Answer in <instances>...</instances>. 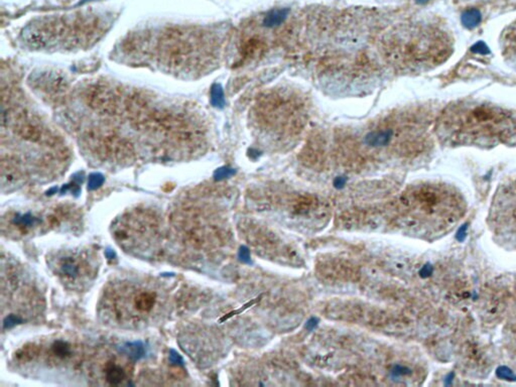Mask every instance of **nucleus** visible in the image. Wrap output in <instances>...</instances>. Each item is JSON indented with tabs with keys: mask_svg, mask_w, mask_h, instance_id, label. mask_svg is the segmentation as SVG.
<instances>
[{
	"mask_svg": "<svg viewBox=\"0 0 516 387\" xmlns=\"http://www.w3.org/2000/svg\"><path fill=\"white\" fill-rule=\"evenodd\" d=\"M238 257H239V260L241 262H243L245 264H252V259H251V256H250V251L246 247V246H242V247H240L239 252H238Z\"/></svg>",
	"mask_w": 516,
	"mask_h": 387,
	"instance_id": "obj_17",
	"label": "nucleus"
},
{
	"mask_svg": "<svg viewBox=\"0 0 516 387\" xmlns=\"http://www.w3.org/2000/svg\"><path fill=\"white\" fill-rule=\"evenodd\" d=\"M346 184H347V178L343 177V175H340V177H337L334 180V187L336 189H339V190L343 189Z\"/></svg>",
	"mask_w": 516,
	"mask_h": 387,
	"instance_id": "obj_19",
	"label": "nucleus"
},
{
	"mask_svg": "<svg viewBox=\"0 0 516 387\" xmlns=\"http://www.w3.org/2000/svg\"><path fill=\"white\" fill-rule=\"evenodd\" d=\"M474 51L477 52V53H481V54H485L487 53V48L485 47V45L483 43H478L474 48Z\"/></svg>",
	"mask_w": 516,
	"mask_h": 387,
	"instance_id": "obj_21",
	"label": "nucleus"
},
{
	"mask_svg": "<svg viewBox=\"0 0 516 387\" xmlns=\"http://www.w3.org/2000/svg\"><path fill=\"white\" fill-rule=\"evenodd\" d=\"M502 43L505 56L513 65L516 66V26L512 27L505 33Z\"/></svg>",
	"mask_w": 516,
	"mask_h": 387,
	"instance_id": "obj_14",
	"label": "nucleus"
},
{
	"mask_svg": "<svg viewBox=\"0 0 516 387\" xmlns=\"http://www.w3.org/2000/svg\"><path fill=\"white\" fill-rule=\"evenodd\" d=\"M97 369L101 371L102 379L111 385H119L129 376V366L126 363H121V361L113 357V355L107 358L105 362H102Z\"/></svg>",
	"mask_w": 516,
	"mask_h": 387,
	"instance_id": "obj_12",
	"label": "nucleus"
},
{
	"mask_svg": "<svg viewBox=\"0 0 516 387\" xmlns=\"http://www.w3.org/2000/svg\"><path fill=\"white\" fill-rule=\"evenodd\" d=\"M112 236L124 251L140 255L155 248L159 243L160 220L150 210L128 211L112 224Z\"/></svg>",
	"mask_w": 516,
	"mask_h": 387,
	"instance_id": "obj_4",
	"label": "nucleus"
},
{
	"mask_svg": "<svg viewBox=\"0 0 516 387\" xmlns=\"http://www.w3.org/2000/svg\"><path fill=\"white\" fill-rule=\"evenodd\" d=\"M169 305V292L159 281L129 276L115 279L104 289L99 314L112 327L138 330L159 322Z\"/></svg>",
	"mask_w": 516,
	"mask_h": 387,
	"instance_id": "obj_2",
	"label": "nucleus"
},
{
	"mask_svg": "<svg viewBox=\"0 0 516 387\" xmlns=\"http://www.w3.org/2000/svg\"><path fill=\"white\" fill-rule=\"evenodd\" d=\"M249 155H250V157H251L252 159H257V157L260 155V153H259V152H257L256 150H250V152H249Z\"/></svg>",
	"mask_w": 516,
	"mask_h": 387,
	"instance_id": "obj_22",
	"label": "nucleus"
},
{
	"mask_svg": "<svg viewBox=\"0 0 516 387\" xmlns=\"http://www.w3.org/2000/svg\"><path fill=\"white\" fill-rule=\"evenodd\" d=\"M288 13H289V8L273 9L265 15V17L263 19V25L266 27L277 26L286 19Z\"/></svg>",
	"mask_w": 516,
	"mask_h": 387,
	"instance_id": "obj_15",
	"label": "nucleus"
},
{
	"mask_svg": "<svg viewBox=\"0 0 516 387\" xmlns=\"http://www.w3.org/2000/svg\"><path fill=\"white\" fill-rule=\"evenodd\" d=\"M85 98L88 105L102 113L113 114L118 106L117 94L113 88L106 85L91 86L87 90Z\"/></svg>",
	"mask_w": 516,
	"mask_h": 387,
	"instance_id": "obj_10",
	"label": "nucleus"
},
{
	"mask_svg": "<svg viewBox=\"0 0 516 387\" xmlns=\"http://www.w3.org/2000/svg\"><path fill=\"white\" fill-rule=\"evenodd\" d=\"M318 324H319V320H318L317 318H311V319L307 322V324H306V329H307L308 331H313L314 329L317 328Z\"/></svg>",
	"mask_w": 516,
	"mask_h": 387,
	"instance_id": "obj_20",
	"label": "nucleus"
},
{
	"mask_svg": "<svg viewBox=\"0 0 516 387\" xmlns=\"http://www.w3.org/2000/svg\"><path fill=\"white\" fill-rule=\"evenodd\" d=\"M102 18L89 11L40 18L24 30L27 44L35 48H49L57 42L88 45L103 33Z\"/></svg>",
	"mask_w": 516,
	"mask_h": 387,
	"instance_id": "obj_3",
	"label": "nucleus"
},
{
	"mask_svg": "<svg viewBox=\"0 0 516 387\" xmlns=\"http://www.w3.org/2000/svg\"><path fill=\"white\" fill-rule=\"evenodd\" d=\"M437 132L450 146H516V112L490 103L460 101L441 113Z\"/></svg>",
	"mask_w": 516,
	"mask_h": 387,
	"instance_id": "obj_1",
	"label": "nucleus"
},
{
	"mask_svg": "<svg viewBox=\"0 0 516 387\" xmlns=\"http://www.w3.org/2000/svg\"><path fill=\"white\" fill-rule=\"evenodd\" d=\"M11 122L14 132L23 139L30 142H40L43 138L44 130L42 125L32 118L27 112L13 110L11 113Z\"/></svg>",
	"mask_w": 516,
	"mask_h": 387,
	"instance_id": "obj_11",
	"label": "nucleus"
},
{
	"mask_svg": "<svg viewBox=\"0 0 516 387\" xmlns=\"http://www.w3.org/2000/svg\"><path fill=\"white\" fill-rule=\"evenodd\" d=\"M98 255L89 249H64L52 252L48 265L60 283L70 291H85L97 276Z\"/></svg>",
	"mask_w": 516,
	"mask_h": 387,
	"instance_id": "obj_5",
	"label": "nucleus"
},
{
	"mask_svg": "<svg viewBox=\"0 0 516 387\" xmlns=\"http://www.w3.org/2000/svg\"><path fill=\"white\" fill-rule=\"evenodd\" d=\"M416 1L418 3H420V4H426L429 1V0H416Z\"/></svg>",
	"mask_w": 516,
	"mask_h": 387,
	"instance_id": "obj_23",
	"label": "nucleus"
},
{
	"mask_svg": "<svg viewBox=\"0 0 516 387\" xmlns=\"http://www.w3.org/2000/svg\"><path fill=\"white\" fill-rule=\"evenodd\" d=\"M481 19H482L481 12L478 9H469V10L465 11L461 16L463 25L468 28H473V27L477 26L479 23H480Z\"/></svg>",
	"mask_w": 516,
	"mask_h": 387,
	"instance_id": "obj_16",
	"label": "nucleus"
},
{
	"mask_svg": "<svg viewBox=\"0 0 516 387\" xmlns=\"http://www.w3.org/2000/svg\"><path fill=\"white\" fill-rule=\"evenodd\" d=\"M489 219L494 233L504 242L516 246V179L499 189Z\"/></svg>",
	"mask_w": 516,
	"mask_h": 387,
	"instance_id": "obj_7",
	"label": "nucleus"
},
{
	"mask_svg": "<svg viewBox=\"0 0 516 387\" xmlns=\"http://www.w3.org/2000/svg\"><path fill=\"white\" fill-rule=\"evenodd\" d=\"M158 41L162 63L174 69L190 67L195 53L194 33L182 28H170L161 33Z\"/></svg>",
	"mask_w": 516,
	"mask_h": 387,
	"instance_id": "obj_8",
	"label": "nucleus"
},
{
	"mask_svg": "<svg viewBox=\"0 0 516 387\" xmlns=\"http://www.w3.org/2000/svg\"><path fill=\"white\" fill-rule=\"evenodd\" d=\"M28 277L23 275L18 268H7V274L2 275V298L7 301L3 308L9 309L6 316L8 326L11 323L21 322L24 316L28 318L41 307V298L39 292L30 284Z\"/></svg>",
	"mask_w": 516,
	"mask_h": 387,
	"instance_id": "obj_6",
	"label": "nucleus"
},
{
	"mask_svg": "<svg viewBox=\"0 0 516 387\" xmlns=\"http://www.w3.org/2000/svg\"><path fill=\"white\" fill-rule=\"evenodd\" d=\"M392 137V130H378L368 133L365 136V144L372 148L384 147L389 144Z\"/></svg>",
	"mask_w": 516,
	"mask_h": 387,
	"instance_id": "obj_13",
	"label": "nucleus"
},
{
	"mask_svg": "<svg viewBox=\"0 0 516 387\" xmlns=\"http://www.w3.org/2000/svg\"><path fill=\"white\" fill-rule=\"evenodd\" d=\"M84 138L89 150L104 159L123 160L132 155L131 145L114 131L97 128L88 131Z\"/></svg>",
	"mask_w": 516,
	"mask_h": 387,
	"instance_id": "obj_9",
	"label": "nucleus"
},
{
	"mask_svg": "<svg viewBox=\"0 0 516 387\" xmlns=\"http://www.w3.org/2000/svg\"><path fill=\"white\" fill-rule=\"evenodd\" d=\"M411 369H409L408 367H404V366H401V365H396L393 367L392 371H391V374L393 377H401V376H405L408 374H411Z\"/></svg>",
	"mask_w": 516,
	"mask_h": 387,
	"instance_id": "obj_18",
	"label": "nucleus"
}]
</instances>
